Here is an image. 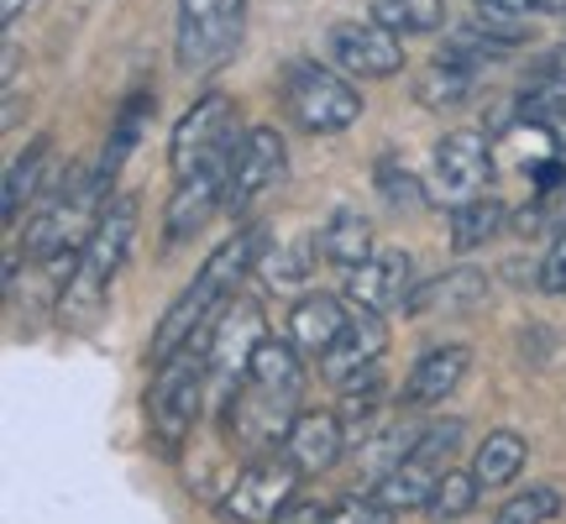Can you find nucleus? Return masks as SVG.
Listing matches in <instances>:
<instances>
[{
  "label": "nucleus",
  "instance_id": "obj_1",
  "mask_svg": "<svg viewBox=\"0 0 566 524\" xmlns=\"http://www.w3.org/2000/svg\"><path fill=\"white\" fill-rule=\"evenodd\" d=\"M300 394H304V352L289 336L283 342L268 336L252 352L247 373L226 394V415H221L226 436L242 451H252V457L279 451L283 436L300 420Z\"/></svg>",
  "mask_w": 566,
  "mask_h": 524
},
{
  "label": "nucleus",
  "instance_id": "obj_2",
  "mask_svg": "<svg viewBox=\"0 0 566 524\" xmlns=\"http://www.w3.org/2000/svg\"><path fill=\"white\" fill-rule=\"evenodd\" d=\"M252 262H258V237H252V231L221 242L210 258H205L195 283L168 304V315H163L158 331H153V363H168V357H179V352L205 342V331L216 325V315L237 300V283H242V273Z\"/></svg>",
  "mask_w": 566,
  "mask_h": 524
},
{
  "label": "nucleus",
  "instance_id": "obj_3",
  "mask_svg": "<svg viewBox=\"0 0 566 524\" xmlns=\"http://www.w3.org/2000/svg\"><path fill=\"white\" fill-rule=\"evenodd\" d=\"M137 210H142L137 195L105 200L101 221L90 231V242L80 247V262H74V273L63 283V321H84V315H95L105 304L126 252H132V237H137Z\"/></svg>",
  "mask_w": 566,
  "mask_h": 524
},
{
  "label": "nucleus",
  "instance_id": "obj_4",
  "mask_svg": "<svg viewBox=\"0 0 566 524\" xmlns=\"http://www.w3.org/2000/svg\"><path fill=\"white\" fill-rule=\"evenodd\" d=\"M462 430H467L462 420L424 425L420 436L409 441L405 457L367 488V499L378 509H388V514H415V509H424L430 493H436V483L451 472V457H457V446H462Z\"/></svg>",
  "mask_w": 566,
  "mask_h": 524
},
{
  "label": "nucleus",
  "instance_id": "obj_5",
  "mask_svg": "<svg viewBox=\"0 0 566 524\" xmlns=\"http://www.w3.org/2000/svg\"><path fill=\"white\" fill-rule=\"evenodd\" d=\"M101 195H105V174H69V184L42 205V216L27 231V252L32 258L80 262L74 242L80 247L90 242V231H95V221H101V210H105Z\"/></svg>",
  "mask_w": 566,
  "mask_h": 524
},
{
  "label": "nucleus",
  "instance_id": "obj_6",
  "mask_svg": "<svg viewBox=\"0 0 566 524\" xmlns=\"http://www.w3.org/2000/svg\"><path fill=\"white\" fill-rule=\"evenodd\" d=\"M304 472L279 451H263L237 472V483L226 488L221 499V524H279L289 509H294V493H300Z\"/></svg>",
  "mask_w": 566,
  "mask_h": 524
},
{
  "label": "nucleus",
  "instance_id": "obj_7",
  "mask_svg": "<svg viewBox=\"0 0 566 524\" xmlns=\"http://www.w3.org/2000/svg\"><path fill=\"white\" fill-rule=\"evenodd\" d=\"M205 384H210V363H205L200 346L158 363L153 388H147V420H153L163 446H179L195 430V420L205 409Z\"/></svg>",
  "mask_w": 566,
  "mask_h": 524
},
{
  "label": "nucleus",
  "instance_id": "obj_8",
  "mask_svg": "<svg viewBox=\"0 0 566 524\" xmlns=\"http://www.w3.org/2000/svg\"><path fill=\"white\" fill-rule=\"evenodd\" d=\"M242 126H237V105L226 95H205L195 101V111H184V122L168 137V163H174V179H189L200 168L231 163L242 147Z\"/></svg>",
  "mask_w": 566,
  "mask_h": 524
},
{
  "label": "nucleus",
  "instance_id": "obj_9",
  "mask_svg": "<svg viewBox=\"0 0 566 524\" xmlns=\"http://www.w3.org/2000/svg\"><path fill=\"white\" fill-rule=\"evenodd\" d=\"M283 105H289V116H294L304 132H315V137L346 132V126L363 116V95H357L336 69H321V63H300V69H289Z\"/></svg>",
  "mask_w": 566,
  "mask_h": 524
},
{
  "label": "nucleus",
  "instance_id": "obj_10",
  "mask_svg": "<svg viewBox=\"0 0 566 524\" xmlns=\"http://www.w3.org/2000/svg\"><path fill=\"white\" fill-rule=\"evenodd\" d=\"M247 0H179V69L210 74L221 69L242 42Z\"/></svg>",
  "mask_w": 566,
  "mask_h": 524
},
{
  "label": "nucleus",
  "instance_id": "obj_11",
  "mask_svg": "<svg viewBox=\"0 0 566 524\" xmlns=\"http://www.w3.org/2000/svg\"><path fill=\"white\" fill-rule=\"evenodd\" d=\"M325 53L336 59V69L357 74V80H394L405 69V42L399 32H388L384 21H336L325 32Z\"/></svg>",
  "mask_w": 566,
  "mask_h": 524
},
{
  "label": "nucleus",
  "instance_id": "obj_12",
  "mask_svg": "<svg viewBox=\"0 0 566 524\" xmlns=\"http://www.w3.org/2000/svg\"><path fill=\"white\" fill-rule=\"evenodd\" d=\"M205 336H210V346H200V352H205V363H210V378H221V384L231 388L247 373L252 352L268 342L263 310H258L252 300H231Z\"/></svg>",
  "mask_w": 566,
  "mask_h": 524
},
{
  "label": "nucleus",
  "instance_id": "obj_13",
  "mask_svg": "<svg viewBox=\"0 0 566 524\" xmlns=\"http://www.w3.org/2000/svg\"><path fill=\"white\" fill-rule=\"evenodd\" d=\"M283 168H289V147L273 126H252L237 147V158H231V179H226V210L231 216H242L247 205L268 195L273 184L283 179Z\"/></svg>",
  "mask_w": 566,
  "mask_h": 524
},
{
  "label": "nucleus",
  "instance_id": "obj_14",
  "mask_svg": "<svg viewBox=\"0 0 566 524\" xmlns=\"http://www.w3.org/2000/svg\"><path fill=\"white\" fill-rule=\"evenodd\" d=\"M415 289L420 283H415V258L409 252H378V258H367L363 268L346 273V300L373 310V315L405 310Z\"/></svg>",
  "mask_w": 566,
  "mask_h": 524
},
{
  "label": "nucleus",
  "instance_id": "obj_15",
  "mask_svg": "<svg viewBox=\"0 0 566 524\" xmlns=\"http://www.w3.org/2000/svg\"><path fill=\"white\" fill-rule=\"evenodd\" d=\"M384 346H388V325L384 315H373V310H352V321H346V331L336 336V346L321 357V373L325 384H352V378H363V373H373V367L384 363Z\"/></svg>",
  "mask_w": 566,
  "mask_h": 524
},
{
  "label": "nucleus",
  "instance_id": "obj_16",
  "mask_svg": "<svg viewBox=\"0 0 566 524\" xmlns=\"http://www.w3.org/2000/svg\"><path fill=\"white\" fill-rule=\"evenodd\" d=\"M342 451H346V425L336 409H304L300 420H294V430L283 436V457L300 467L304 478L331 472V467L342 462Z\"/></svg>",
  "mask_w": 566,
  "mask_h": 524
},
{
  "label": "nucleus",
  "instance_id": "obj_17",
  "mask_svg": "<svg viewBox=\"0 0 566 524\" xmlns=\"http://www.w3.org/2000/svg\"><path fill=\"white\" fill-rule=\"evenodd\" d=\"M488 163H493L488 137H478V132H446L436 142V189H441V200L451 205L472 200L478 184L488 179Z\"/></svg>",
  "mask_w": 566,
  "mask_h": 524
},
{
  "label": "nucleus",
  "instance_id": "obj_18",
  "mask_svg": "<svg viewBox=\"0 0 566 524\" xmlns=\"http://www.w3.org/2000/svg\"><path fill=\"white\" fill-rule=\"evenodd\" d=\"M467 367H472V346H462V342L430 346L420 363H415V373L405 378V388H399V404L405 409H436V404H446V394H457Z\"/></svg>",
  "mask_w": 566,
  "mask_h": 524
},
{
  "label": "nucleus",
  "instance_id": "obj_19",
  "mask_svg": "<svg viewBox=\"0 0 566 524\" xmlns=\"http://www.w3.org/2000/svg\"><path fill=\"white\" fill-rule=\"evenodd\" d=\"M226 179H231V163H216V168H200V174H189V179L174 184V200H168V242H184V237H195L216 210L226 205Z\"/></svg>",
  "mask_w": 566,
  "mask_h": 524
},
{
  "label": "nucleus",
  "instance_id": "obj_20",
  "mask_svg": "<svg viewBox=\"0 0 566 524\" xmlns=\"http://www.w3.org/2000/svg\"><path fill=\"white\" fill-rule=\"evenodd\" d=\"M352 310H357V304L346 300V294H304V300L289 310V342L300 346L304 357L321 363L325 352L336 346V336L346 331Z\"/></svg>",
  "mask_w": 566,
  "mask_h": 524
},
{
  "label": "nucleus",
  "instance_id": "obj_21",
  "mask_svg": "<svg viewBox=\"0 0 566 524\" xmlns=\"http://www.w3.org/2000/svg\"><path fill=\"white\" fill-rule=\"evenodd\" d=\"M315 247H321V258L331 262V268L352 273V268H363V262L373 258V226H367L357 210H336V216L325 221V231L315 237Z\"/></svg>",
  "mask_w": 566,
  "mask_h": 524
},
{
  "label": "nucleus",
  "instance_id": "obj_22",
  "mask_svg": "<svg viewBox=\"0 0 566 524\" xmlns=\"http://www.w3.org/2000/svg\"><path fill=\"white\" fill-rule=\"evenodd\" d=\"M504 200H493V195H472V200H462L457 210H451V221H446V237H451V247L457 252H472V247L493 242L499 231H504Z\"/></svg>",
  "mask_w": 566,
  "mask_h": 524
},
{
  "label": "nucleus",
  "instance_id": "obj_23",
  "mask_svg": "<svg viewBox=\"0 0 566 524\" xmlns=\"http://www.w3.org/2000/svg\"><path fill=\"white\" fill-rule=\"evenodd\" d=\"M483 289H488V279L478 268H451L446 279L420 283V289L409 294L405 315H424V310H467V304L483 300Z\"/></svg>",
  "mask_w": 566,
  "mask_h": 524
},
{
  "label": "nucleus",
  "instance_id": "obj_24",
  "mask_svg": "<svg viewBox=\"0 0 566 524\" xmlns=\"http://www.w3.org/2000/svg\"><path fill=\"white\" fill-rule=\"evenodd\" d=\"M525 457L530 451H525V436H520V430H488V441L478 446V457H472V472H478L483 488H504L525 472Z\"/></svg>",
  "mask_w": 566,
  "mask_h": 524
},
{
  "label": "nucleus",
  "instance_id": "obj_25",
  "mask_svg": "<svg viewBox=\"0 0 566 524\" xmlns=\"http://www.w3.org/2000/svg\"><path fill=\"white\" fill-rule=\"evenodd\" d=\"M48 163H53V142L42 137L32 142V153H21L17 163H11V174H6V195H0V205H6V221H21V210H27V200L42 189V179H48Z\"/></svg>",
  "mask_w": 566,
  "mask_h": 524
},
{
  "label": "nucleus",
  "instance_id": "obj_26",
  "mask_svg": "<svg viewBox=\"0 0 566 524\" xmlns=\"http://www.w3.org/2000/svg\"><path fill=\"white\" fill-rule=\"evenodd\" d=\"M478 493H483V483H478V472H446L441 483H436V493H430V504H424V514L441 524H457L467 520L472 509H478Z\"/></svg>",
  "mask_w": 566,
  "mask_h": 524
},
{
  "label": "nucleus",
  "instance_id": "obj_27",
  "mask_svg": "<svg viewBox=\"0 0 566 524\" xmlns=\"http://www.w3.org/2000/svg\"><path fill=\"white\" fill-rule=\"evenodd\" d=\"M472 80H478V69H467V63L457 59H436L430 69H424L420 80V105H462L467 95H472Z\"/></svg>",
  "mask_w": 566,
  "mask_h": 524
},
{
  "label": "nucleus",
  "instance_id": "obj_28",
  "mask_svg": "<svg viewBox=\"0 0 566 524\" xmlns=\"http://www.w3.org/2000/svg\"><path fill=\"white\" fill-rule=\"evenodd\" d=\"M373 21H384L399 38H415V32H436L446 11L441 0H373Z\"/></svg>",
  "mask_w": 566,
  "mask_h": 524
},
{
  "label": "nucleus",
  "instance_id": "obj_29",
  "mask_svg": "<svg viewBox=\"0 0 566 524\" xmlns=\"http://www.w3.org/2000/svg\"><path fill=\"white\" fill-rule=\"evenodd\" d=\"M147 111H153V101H147V95H132V101H126L122 122H116V132H111V147H105V158H101L105 179H111V174L132 158V147H137V132H142V122H147Z\"/></svg>",
  "mask_w": 566,
  "mask_h": 524
},
{
  "label": "nucleus",
  "instance_id": "obj_30",
  "mask_svg": "<svg viewBox=\"0 0 566 524\" xmlns=\"http://www.w3.org/2000/svg\"><path fill=\"white\" fill-rule=\"evenodd\" d=\"M556 514H562V493L556 488H525L493 514V524H551Z\"/></svg>",
  "mask_w": 566,
  "mask_h": 524
},
{
  "label": "nucleus",
  "instance_id": "obj_31",
  "mask_svg": "<svg viewBox=\"0 0 566 524\" xmlns=\"http://www.w3.org/2000/svg\"><path fill=\"white\" fill-rule=\"evenodd\" d=\"M378 195H384V200L394 205V210H420V205H424L420 179H415L409 168H399L394 158L378 163Z\"/></svg>",
  "mask_w": 566,
  "mask_h": 524
},
{
  "label": "nucleus",
  "instance_id": "obj_32",
  "mask_svg": "<svg viewBox=\"0 0 566 524\" xmlns=\"http://www.w3.org/2000/svg\"><path fill=\"white\" fill-rule=\"evenodd\" d=\"M541 289H546V294H562V300H566V226L556 231V242H551L546 262H541Z\"/></svg>",
  "mask_w": 566,
  "mask_h": 524
},
{
  "label": "nucleus",
  "instance_id": "obj_33",
  "mask_svg": "<svg viewBox=\"0 0 566 524\" xmlns=\"http://www.w3.org/2000/svg\"><path fill=\"white\" fill-rule=\"evenodd\" d=\"M388 520H394V514L378 509L373 499H346L342 509H331V514H325V524H388Z\"/></svg>",
  "mask_w": 566,
  "mask_h": 524
},
{
  "label": "nucleus",
  "instance_id": "obj_34",
  "mask_svg": "<svg viewBox=\"0 0 566 524\" xmlns=\"http://www.w3.org/2000/svg\"><path fill=\"white\" fill-rule=\"evenodd\" d=\"M493 11H514V17H566V0H478Z\"/></svg>",
  "mask_w": 566,
  "mask_h": 524
},
{
  "label": "nucleus",
  "instance_id": "obj_35",
  "mask_svg": "<svg viewBox=\"0 0 566 524\" xmlns=\"http://www.w3.org/2000/svg\"><path fill=\"white\" fill-rule=\"evenodd\" d=\"M27 6H32V0H0V21H6V27H17V17L27 11Z\"/></svg>",
  "mask_w": 566,
  "mask_h": 524
},
{
  "label": "nucleus",
  "instance_id": "obj_36",
  "mask_svg": "<svg viewBox=\"0 0 566 524\" xmlns=\"http://www.w3.org/2000/svg\"><path fill=\"white\" fill-rule=\"evenodd\" d=\"M551 74H562V80H566V42L551 53Z\"/></svg>",
  "mask_w": 566,
  "mask_h": 524
}]
</instances>
